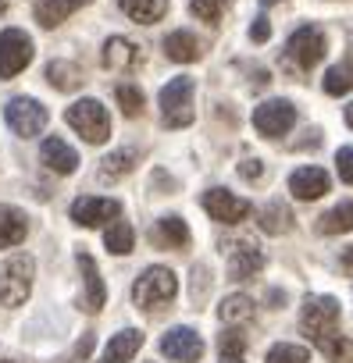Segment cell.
<instances>
[{"label": "cell", "instance_id": "24", "mask_svg": "<svg viewBox=\"0 0 353 363\" xmlns=\"http://www.w3.org/2000/svg\"><path fill=\"white\" fill-rule=\"evenodd\" d=\"M317 232L321 235H342V232H353V200L332 207L328 214L317 218Z\"/></svg>", "mask_w": 353, "mask_h": 363}, {"label": "cell", "instance_id": "20", "mask_svg": "<svg viewBox=\"0 0 353 363\" xmlns=\"http://www.w3.org/2000/svg\"><path fill=\"white\" fill-rule=\"evenodd\" d=\"M89 0H36V8H33V15H36V22L43 26V29H58L68 15H75L79 8H86Z\"/></svg>", "mask_w": 353, "mask_h": 363}, {"label": "cell", "instance_id": "8", "mask_svg": "<svg viewBox=\"0 0 353 363\" xmlns=\"http://www.w3.org/2000/svg\"><path fill=\"white\" fill-rule=\"evenodd\" d=\"M293 125H296V107L289 100H282V96L278 100H264V104L254 107V128L261 135H268V139L286 135Z\"/></svg>", "mask_w": 353, "mask_h": 363}, {"label": "cell", "instance_id": "3", "mask_svg": "<svg viewBox=\"0 0 353 363\" xmlns=\"http://www.w3.org/2000/svg\"><path fill=\"white\" fill-rule=\"evenodd\" d=\"M65 121L86 139V143H107L111 139V114L100 100L86 96V100H75L68 111H65Z\"/></svg>", "mask_w": 353, "mask_h": 363}, {"label": "cell", "instance_id": "39", "mask_svg": "<svg viewBox=\"0 0 353 363\" xmlns=\"http://www.w3.org/2000/svg\"><path fill=\"white\" fill-rule=\"evenodd\" d=\"M346 125H349V128H353V104H349V107H346Z\"/></svg>", "mask_w": 353, "mask_h": 363}, {"label": "cell", "instance_id": "11", "mask_svg": "<svg viewBox=\"0 0 353 363\" xmlns=\"http://www.w3.org/2000/svg\"><path fill=\"white\" fill-rule=\"evenodd\" d=\"M200 203H204V211H207L214 221H222V225H239V221H246V214H250V203H246L243 196L229 193V189H207Z\"/></svg>", "mask_w": 353, "mask_h": 363}, {"label": "cell", "instance_id": "28", "mask_svg": "<svg viewBox=\"0 0 353 363\" xmlns=\"http://www.w3.org/2000/svg\"><path fill=\"white\" fill-rule=\"evenodd\" d=\"M104 246H107V253H114V257L132 253V246H136L132 225H129V221H114V225L107 228V235H104Z\"/></svg>", "mask_w": 353, "mask_h": 363}, {"label": "cell", "instance_id": "40", "mask_svg": "<svg viewBox=\"0 0 353 363\" xmlns=\"http://www.w3.org/2000/svg\"><path fill=\"white\" fill-rule=\"evenodd\" d=\"M8 4H11V0H0V15H4V11H8Z\"/></svg>", "mask_w": 353, "mask_h": 363}, {"label": "cell", "instance_id": "42", "mask_svg": "<svg viewBox=\"0 0 353 363\" xmlns=\"http://www.w3.org/2000/svg\"><path fill=\"white\" fill-rule=\"evenodd\" d=\"M0 363H15V359H0Z\"/></svg>", "mask_w": 353, "mask_h": 363}, {"label": "cell", "instance_id": "13", "mask_svg": "<svg viewBox=\"0 0 353 363\" xmlns=\"http://www.w3.org/2000/svg\"><path fill=\"white\" fill-rule=\"evenodd\" d=\"M225 257H229V278H236V281H246V278L261 274V267H264V253L250 239L225 242Z\"/></svg>", "mask_w": 353, "mask_h": 363}, {"label": "cell", "instance_id": "29", "mask_svg": "<svg viewBox=\"0 0 353 363\" xmlns=\"http://www.w3.org/2000/svg\"><path fill=\"white\" fill-rule=\"evenodd\" d=\"M218 317H222L225 324L250 320V317H254V299H250V296H225L222 306H218Z\"/></svg>", "mask_w": 353, "mask_h": 363}, {"label": "cell", "instance_id": "38", "mask_svg": "<svg viewBox=\"0 0 353 363\" xmlns=\"http://www.w3.org/2000/svg\"><path fill=\"white\" fill-rule=\"evenodd\" d=\"M239 171H243L246 178H261V160H254V157H250V160H243V164H239Z\"/></svg>", "mask_w": 353, "mask_h": 363}, {"label": "cell", "instance_id": "10", "mask_svg": "<svg viewBox=\"0 0 353 363\" xmlns=\"http://www.w3.org/2000/svg\"><path fill=\"white\" fill-rule=\"evenodd\" d=\"M118 218H121V203L107 200V196H79L72 203V221L82 228H100V225L118 221Z\"/></svg>", "mask_w": 353, "mask_h": 363}, {"label": "cell", "instance_id": "6", "mask_svg": "<svg viewBox=\"0 0 353 363\" xmlns=\"http://www.w3.org/2000/svg\"><path fill=\"white\" fill-rule=\"evenodd\" d=\"M4 118H8L11 132H15V135H22V139L40 135V132L47 128V121H50L47 107H43L40 100H33V96H15V100H8Z\"/></svg>", "mask_w": 353, "mask_h": 363}, {"label": "cell", "instance_id": "41", "mask_svg": "<svg viewBox=\"0 0 353 363\" xmlns=\"http://www.w3.org/2000/svg\"><path fill=\"white\" fill-rule=\"evenodd\" d=\"M261 4H264V8H268V4H278V0H261Z\"/></svg>", "mask_w": 353, "mask_h": 363}, {"label": "cell", "instance_id": "7", "mask_svg": "<svg viewBox=\"0 0 353 363\" xmlns=\"http://www.w3.org/2000/svg\"><path fill=\"white\" fill-rule=\"evenodd\" d=\"M33 61V40L22 29H4L0 33V79H15L26 72Z\"/></svg>", "mask_w": 353, "mask_h": 363}, {"label": "cell", "instance_id": "26", "mask_svg": "<svg viewBox=\"0 0 353 363\" xmlns=\"http://www.w3.org/2000/svg\"><path fill=\"white\" fill-rule=\"evenodd\" d=\"M289 225H293V214H289V207H286L282 200H271V203L261 211V232L282 235V232H289Z\"/></svg>", "mask_w": 353, "mask_h": 363}, {"label": "cell", "instance_id": "4", "mask_svg": "<svg viewBox=\"0 0 353 363\" xmlns=\"http://www.w3.org/2000/svg\"><path fill=\"white\" fill-rule=\"evenodd\" d=\"M193 89H197V82L186 79V75L183 79H171L161 89L157 107H161V118H164L168 128H186L193 121Z\"/></svg>", "mask_w": 353, "mask_h": 363}, {"label": "cell", "instance_id": "15", "mask_svg": "<svg viewBox=\"0 0 353 363\" xmlns=\"http://www.w3.org/2000/svg\"><path fill=\"white\" fill-rule=\"evenodd\" d=\"M75 264H79V271H82V310L86 313H100L104 310V303H107V289H104V278H100V271H97V260L89 257V253H79L75 257Z\"/></svg>", "mask_w": 353, "mask_h": 363}, {"label": "cell", "instance_id": "19", "mask_svg": "<svg viewBox=\"0 0 353 363\" xmlns=\"http://www.w3.org/2000/svg\"><path fill=\"white\" fill-rule=\"evenodd\" d=\"M139 345H143V331H139V328H125V331L111 335V342H107L100 363H129V359L139 352Z\"/></svg>", "mask_w": 353, "mask_h": 363}, {"label": "cell", "instance_id": "27", "mask_svg": "<svg viewBox=\"0 0 353 363\" xmlns=\"http://www.w3.org/2000/svg\"><path fill=\"white\" fill-rule=\"evenodd\" d=\"M136 160H139V150H114L100 160V178H121L136 167Z\"/></svg>", "mask_w": 353, "mask_h": 363}, {"label": "cell", "instance_id": "14", "mask_svg": "<svg viewBox=\"0 0 353 363\" xmlns=\"http://www.w3.org/2000/svg\"><path fill=\"white\" fill-rule=\"evenodd\" d=\"M289 189H293V196H296V200L310 203V200H321V196L332 189V178H328V171H325V167L307 164V167H296V171L289 174Z\"/></svg>", "mask_w": 353, "mask_h": 363}, {"label": "cell", "instance_id": "22", "mask_svg": "<svg viewBox=\"0 0 353 363\" xmlns=\"http://www.w3.org/2000/svg\"><path fill=\"white\" fill-rule=\"evenodd\" d=\"M29 235V218L18 207H0V250L18 246Z\"/></svg>", "mask_w": 353, "mask_h": 363}, {"label": "cell", "instance_id": "23", "mask_svg": "<svg viewBox=\"0 0 353 363\" xmlns=\"http://www.w3.org/2000/svg\"><path fill=\"white\" fill-rule=\"evenodd\" d=\"M118 8L136 22V26H153L168 15V0H118Z\"/></svg>", "mask_w": 353, "mask_h": 363}, {"label": "cell", "instance_id": "12", "mask_svg": "<svg viewBox=\"0 0 353 363\" xmlns=\"http://www.w3.org/2000/svg\"><path fill=\"white\" fill-rule=\"evenodd\" d=\"M161 352L175 363H197L204 356V338L193 328H171L161 338Z\"/></svg>", "mask_w": 353, "mask_h": 363}, {"label": "cell", "instance_id": "21", "mask_svg": "<svg viewBox=\"0 0 353 363\" xmlns=\"http://www.w3.org/2000/svg\"><path fill=\"white\" fill-rule=\"evenodd\" d=\"M164 54H168L171 61H179V65H193V61H200L204 47H200V40H197L193 33L179 29V33H168V36H164Z\"/></svg>", "mask_w": 353, "mask_h": 363}, {"label": "cell", "instance_id": "2", "mask_svg": "<svg viewBox=\"0 0 353 363\" xmlns=\"http://www.w3.org/2000/svg\"><path fill=\"white\" fill-rule=\"evenodd\" d=\"M175 292H179V278L168 267H146L132 285V303L139 310H161L175 299Z\"/></svg>", "mask_w": 353, "mask_h": 363}, {"label": "cell", "instance_id": "33", "mask_svg": "<svg viewBox=\"0 0 353 363\" xmlns=\"http://www.w3.org/2000/svg\"><path fill=\"white\" fill-rule=\"evenodd\" d=\"M225 4H229V0H190V11H193L200 22H222Z\"/></svg>", "mask_w": 353, "mask_h": 363}, {"label": "cell", "instance_id": "32", "mask_svg": "<svg viewBox=\"0 0 353 363\" xmlns=\"http://www.w3.org/2000/svg\"><path fill=\"white\" fill-rule=\"evenodd\" d=\"M114 96H118V104H121V114H129V118H139L143 114V93L132 86V82H121L118 89H114Z\"/></svg>", "mask_w": 353, "mask_h": 363}, {"label": "cell", "instance_id": "16", "mask_svg": "<svg viewBox=\"0 0 353 363\" xmlns=\"http://www.w3.org/2000/svg\"><path fill=\"white\" fill-rule=\"evenodd\" d=\"M150 242L161 246V250H183V246L190 242V228H186L183 218L168 214V218H161L157 225H150Z\"/></svg>", "mask_w": 353, "mask_h": 363}, {"label": "cell", "instance_id": "9", "mask_svg": "<svg viewBox=\"0 0 353 363\" xmlns=\"http://www.w3.org/2000/svg\"><path fill=\"white\" fill-rule=\"evenodd\" d=\"M286 57L300 68H314L325 57V33L317 26H300L286 43Z\"/></svg>", "mask_w": 353, "mask_h": 363}, {"label": "cell", "instance_id": "36", "mask_svg": "<svg viewBox=\"0 0 353 363\" xmlns=\"http://www.w3.org/2000/svg\"><path fill=\"white\" fill-rule=\"evenodd\" d=\"M271 36V26H268V18H254V26H250V40L254 43H264Z\"/></svg>", "mask_w": 353, "mask_h": 363}, {"label": "cell", "instance_id": "43", "mask_svg": "<svg viewBox=\"0 0 353 363\" xmlns=\"http://www.w3.org/2000/svg\"><path fill=\"white\" fill-rule=\"evenodd\" d=\"M225 363H239V359H225Z\"/></svg>", "mask_w": 353, "mask_h": 363}, {"label": "cell", "instance_id": "5", "mask_svg": "<svg viewBox=\"0 0 353 363\" xmlns=\"http://www.w3.org/2000/svg\"><path fill=\"white\" fill-rule=\"evenodd\" d=\"M335 324H339V303L332 296H310L300 310V328L303 335L317 345L321 338L335 335Z\"/></svg>", "mask_w": 353, "mask_h": 363}, {"label": "cell", "instance_id": "31", "mask_svg": "<svg viewBox=\"0 0 353 363\" xmlns=\"http://www.w3.org/2000/svg\"><path fill=\"white\" fill-rule=\"evenodd\" d=\"M307 359H310V349L296 342H278L268 349V363H307Z\"/></svg>", "mask_w": 353, "mask_h": 363}, {"label": "cell", "instance_id": "1", "mask_svg": "<svg viewBox=\"0 0 353 363\" xmlns=\"http://www.w3.org/2000/svg\"><path fill=\"white\" fill-rule=\"evenodd\" d=\"M36 278V260L29 253H15L0 264V303L4 306H22L33 292Z\"/></svg>", "mask_w": 353, "mask_h": 363}, {"label": "cell", "instance_id": "25", "mask_svg": "<svg viewBox=\"0 0 353 363\" xmlns=\"http://www.w3.org/2000/svg\"><path fill=\"white\" fill-rule=\"evenodd\" d=\"M47 82H50L54 89H61V93H72V89L82 86V72H79V65H72V61H50V65H47Z\"/></svg>", "mask_w": 353, "mask_h": 363}, {"label": "cell", "instance_id": "30", "mask_svg": "<svg viewBox=\"0 0 353 363\" xmlns=\"http://www.w3.org/2000/svg\"><path fill=\"white\" fill-rule=\"evenodd\" d=\"M321 86H325L328 96H342V93H349V89H353V65H332V68L325 72Z\"/></svg>", "mask_w": 353, "mask_h": 363}, {"label": "cell", "instance_id": "35", "mask_svg": "<svg viewBox=\"0 0 353 363\" xmlns=\"http://www.w3.org/2000/svg\"><path fill=\"white\" fill-rule=\"evenodd\" d=\"M335 167H339V178L346 182V186H353V146H342L335 153Z\"/></svg>", "mask_w": 353, "mask_h": 363}, {"label": "cell", "instance_id": "34", "mask_svg": "<svg viewBox=\"0 0 353 363\" xmlns=\"http://www.w3.org/2000/svg\"><path fill=\"white\" fill-rule=\"evenodd\" d=\"M218 345H222V352H225V359H236V356H243V349H246V338H243L239 331H225Z\"/></svg>", "mask_w": 353, "mask_h": 363}, {"label": "cell", "instance_id": "18", "mask_svg": "<svg viewBox=\"0 0 353 363\" xmlns=\"http://www.w3.org/2000/svg\"><path fill=\"white\" fill-rule=\"evenodd\" d=\"M40 157H43V164H47L50 171H58V174H72V171L79 167V153H75L65 139H58V135H47V139H43Z\"/></svg>", "mask_w": 353, "mask_h": 363}, {"label": "cell", "instance_id": "17", "mask_svg": "<svg viewBox=\"0 0 353 363\" xmlns=\"http://www.w3.org/2000/svg\"><path fill=\"white\" fill-rule=\"evenodd\" d=\"M139 57H143L139 47L125 36H111L104 43V68H111V72H132L139 65Z\"/></svg>", "mask_w": 353, "mask_h": 363}, {"label": "cell", "instance_id": "37", "mask_svg": "<svg viewBox=\"0 0 353 363\" xmlns=\"http://www.w3.org/2000/svg\"><path fill=\"white\" fill-rule=\"evenodd\" d=\"M339 267H342V274L353 278V246H342V253H339Z\"/></svg>", "mask_w": 353, "mask_h": 363}]
</instances>
